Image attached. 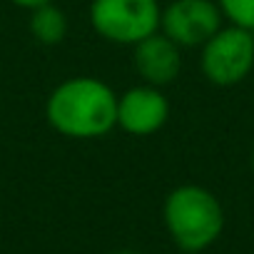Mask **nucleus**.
<instances>
[{"label": "nucleus", "instance_id": "nucleus-1", "mask_svg": "<svg viewBox=\"0 0 254 254\" xmlns=\"http://www.w3.org/2000/svg\"><path fill=\"white\" fill-rule=\"evenodd\" d=\"M45 117L63 137H105L117 127V92L105 80L92 75L67 77L50 92L45 102Z\"/></svg>", "mask_w": 254, "mask_h": 254}, {"label": "nucleus", "instance_id": "nucleus-2", "mask_svg": "<svg viewBox=\"0 0 254 254\" xmlns=\"http://www.w3.org/2000/svg\"><path fill=\"white\" fill-rule=\"evenodd\" d=\"M162 222L177 249L199 254L224 232V207L219 197L202 185H180L162 202Z\"/></svg>", "mask_w": 254, "mask_h": 254}, {"label": "nucleus", "instance_id": "nucleus-3", "mask_svg": "<svg viewBox=\"0 0 254 254\" xmlns=\"http://www.w3.org/2000/svg\"><path fill=\"white\" fill-rule=\"evenodd\" d=\"M87 18L102 40L135 48L160 30L162 8L157 0H92Z\"/></svg>", "mask_w": 254, "mask_h": 254}, {"label": "nucleus", "instance_id": "nucleus-4", "mask_svg": "<svg viewBox=\"0 0 254 254\" xmlns=\"http://www.w3.org/2000/svg\"><path fill=\"white\" fill-rule=\"evenodd\" d=\"M199 70L214 87H234L254 70V33L239 25H222L199 48Z\"/></svg>", "mask_w": 254, "mask_h": 254}, {"label": "nucleus", "instance_id": "nucleus-5", "mask_svg": "<svg viewBox=\"0 0 254 254\" xmlns=\"http://www.w3.org/2000/svg\"><path fill=\"white\" fill-rule=\"evenodd\" d=\"M222 25L224 15L217 0H172L160 18V33L182 50L202 48Z\"/></svg>", "mask_w": 254, "mask_h": 254}, {"label": "nucleus", "instance_id": "nucleus-6", "mask_svg": "<svg viewBox=\"0 0 254 254\" xmlns=\"http://www.w3.org/2000/svg\"><path fill=\"white\" fill-rule=\"evenodd\" d=\"M170 120V102L162 87L135 85L117 95V127L127 135L150 137L160 132Z\"/></svg>", "mask_w": 254, "mask_h": 254}, {"label": "nucleus", "instance_id": "nucleus-7", "mask_svg": "<svg viewBox=\"0 0 254 254\" xmlns=\"http://www.w3.org/2000/svg\"><path fill=\"white\" fill-rule=\"evenodd\" d=\"M132 65L145 85L167 87L182 72V48L157 30L132 48Z\"/></svg>", "mask_w": 254, "mask_h": 254}, {"label": "nucleus", "instance_id": "nucleus-8", "mask_svg": "<svg viewBox=\"0 0 254 254\" xmlns=\"http://www.w3.org/2000/svg\"><path fill=\"white\" fill-rule=\"evenodd\" d=\"M28 28H30V35H33V40L38 45L55 48V45H60L67 38L70 23H67V15L55 3H50V5H43V8L30 10Z\"/></svg>", "mask_w": 254, "mask_h": 254}, {"label": "nucleus", "instance_id": "nucleus-9", "mask_svg": "<svg viewBox=\"0 0 254 254\" xmlns=\"http://www.w3.org/2000/svg\"><path fill=\"white\" fill-rule=\"evenodd\" d=\"M217 5L229 25L254 33V0H217Z\"/></svg>", "mask_w": 254, "mask_h": 254}, {"label": "nucleus", "instance_id": "nucleus-10", "mask_svg": "<svg viewBox=\"0 0 254 254\" xmlns=\"http://www.w3.org/2000/svg\"><path fill=\"white\" fill-rule=\"evenodd\" d=\"M13 5L23 8V10H35V8H43V5H50L55 0H10Z\"/></svg>", "mask_w": 254, "mask_h": 254}, {"label": "nucleus", "instance_id": "nucleus-11", "mask_svg": "<svg viewBox=\"0 0 254 254\" xmlns=\"http://www.w3.org/2000/svg\"><path fill=\"white\" fill-rule=\"evenodd\" d=\"M115 254H137V252H132V249H120V252H115Z\"/></svg>", "mask_w": 254, "mask_h": 254}, {"label": "nucleus", "instance_id": "nucleus-12", "mask_svg": "<svg viewBox=\"0 0 254 254\" xmlns=\"http://www.w3.org/2000/svg\"><path fill=\"white\" fill-rule=\"evenodd\" d=\"M249 165H252V172H254V150H252V157H249Z\"/></svg>", "mask_w": 254, "mask_h": 254}]
</instances>
